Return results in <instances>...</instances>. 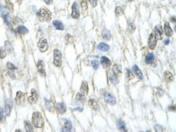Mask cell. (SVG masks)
I'll use <instances>...</instances> for the list:
<instances>
[{
	"mask_svg": "<svg viewBox=\"0 0 176 132\" xmlns=\"http://www.w3.org/2000/svg\"><path fill=\"white\" fill-rule=\"evenodd\" d=\"M61 132H63V131H61Z\"/></svg>",
	"mask_w": 176,
	"mask_h": 132,
	"instance_id": "cell-54",
	"label": "cell"
},
{
	"mask_svg": "<svg viewBox=\"0 0 176 132\" xmlns=\"http://www.w3.org/2000/svg\"><path fill=\"white\" fill-rule=\"evenodd\" d=\"M13 23L15 24H16V25H18V24H22V21L19 18H18V17H14V19H13Z\"/></svg>",
	"mask_w": 176,
	"mask_h": 132,
	"instance_id": "cell-45",
	"label": "cell"
},
{
	"mask_svg": "<svg viewBox=\"0 0 176 132\" xmlns=\"http://www.w3.org/2000/svg\"><path fill=\"white\" fill-rule=\"evenodd\" d=\"M164 32H165V35H166V36H171L173 34V32L172 29H171L170 26H169V24L168 22L165 23V24H164Z\"/></svg>",
	"mask_w": 176,
	"mask_h": 132,
	"instance_id": "cell-15",
	"label": "cell"
},
{
	"mask_svg": "<svg viewBox=\"0 0 176 132\" xmlns=\"http://www.w3.org/2000/svg\"><path fill=\"white\" fill-rule=\"evenodd\" d=\"M32 124L36 127V128H42L44 125V118L41 114L40 112H35L33 113L32 116Z\"/></svg>",
	"mask_w": 176,
	"mask_h": 132,
	"instance_id": "cell-1",
	"label": "cell"
},
{
	"mask_svg": "<svg viewBox=\"0 0 176 132\" xmlns=\"http://www.w3.org/2000/svg\"><path fill=\"white\" fill-rule=\"evenodd\" d=\"M16 31L18 33H19L20 34L25 35L28 33V30L25 27H24L23 25H19L17 28H16Z\"/></svg>",
	"mask_w": 176,
	"mask_h": 132,
	"instance_id": "cell-22",
	"label": "cell"
},
{
	"mask_svg": "<svg viewBox=\"0 0 176 132\" xmlns=\"http://www.w3.org/2000/svg\"><path fill=\"white\" fill-rule=\"evenodd\" d=\"M154 55H153L152 53H148L147 54L146 58H145V62L147 64H152V63L154 62Z\"/></svg>",
	"mask_w": 176,
	"mask_h": 132,
	"instance_id": "cell-27",
	"label": "cell"
},
{
	"mask_svg": "<svg viewBox=\"0 0 176 132\" xmlns=\"http://www.w3.org/2000/svg\"><path fill=\"white\" fill-rule=\"evenodd\" d=\"M169 43V39H166V40H165V42H164V44H165V45H167Z\"/></svg>",
	"mask_w": 176,
	"mask_h": 132,
	"instance_id": "cell-49",
	"label": "cell"
},
{
	"mask_svg": "<svg viewBox=\"0 0 176 132\" xmlns=\"http://www.w3.org/2000/svg\"><path fill=\"white\" fill-rule=\"evenodd\" d=\"M45 108L49 112H53V110H54L55 108V106L54 104L53 103V102L51 101V100H45Z\"/></svg>",
	"mask_w": 176,
	"mask_h": 132,
	"instance_id": "cell-21",
	"label": "cell"
},
{
	"mask_svg": "<svg viewBox=\"0 0 176 132\" xmlns=\"http://www.w3.org/2000/svg\"><path fill=\"white\" fill-rule=\"evenodd\" d=\"M28 102L30 104H35L38 100V93L34 89L31 90V95L28 98Z\"/></svg>",
	"mask_w": 176,
	"mask_h": 132,
	"instance_id": "cell-12",
	"label": "cell"
},
{
	"mask_svg": "<svg viewBox=\"0 0 176 132\" xmlns=\"http://www.w3.org/2000/svg\"><path fill=\"white\" fill-rule=\"evenodd\" d=\"M98 48L101 51L103 52H106L109 49V46L107 44H106L105 43H100V44L98 46Z\"/></svg>",
	"mask_w": 176,
	"mask_h": 132,
	"instance_id": "cell-30",
	"label": "cell"
},
{
	"mask_svg": "<svg viewBox=\"0 0 176 132\" xmlns=\"http://www.w3.org/2000/svg\"><path fill=\"white\" fill-rule=\"evenodd\" d=\"M101 64L104 67V68H108L109 66H110L111 65V61L109 58H107L105 56H102L100 59Z\"/></svg>",
	"mask_w": 176,
	"mask_h": 132,
	"instance_id": "cell-20",
	"label": "cell"
},
{
	"mask_svg": "<svg viewBox=\"0 0 176 132\" xmlns=\"http://www.w3.org/2000/svg\"><path fill=\"white\" fill-rule=\"evenodd\" d=\"M38 47L41 52H44L48 49V45L46 39L44 38H41L38 42Z\"/></svg>",
	"mask_w": 176,
	"mask_h": 132,
	"instance_id": "cell-4",
	"label": "cell"
},
{
	"mask_svg": "<svg viewBox=\"0 0 176 132\" xmlns=\"http://www.w3.org/2000/svg\"><path fill=\"white\" fill-rule=\"evenodd\" d=\"M80 91L81 92V93L83 94V95H88V83H86V81H83V82L82 83L81 85H80Z\"/></svg>",
	"mask_w": 176,
	"mask_h": 132,
	"instance_id": "cell-18",
	"label": "cell"
},
{
	"mask_svg": "<svg viewBox=\"0 0 176 132\" xmlns=\"http://www.w3.org/2000/svg\"><path fill=\"white\" fill-rule=\"evenodd\" d=\"M5 48L6 52H7L8 53H11V52H12V50H13V48H12L11 44L10 43L8 40H7L5 42Z\"/></svg>",
	"mask_w": 176,
	"mask_h": 132,
	"instance_id": "cell-33",
	"label": "cell"
},
{
	"mask_svg": "<svg viewBox=\"0 0 176 132\" xmlns=\"http://www.w3.org/2000/svg\"><path fill=\"white\" fill-rule=\"evenodd\" d=\"M102 36L103 38L106 40H110L111 38L110 32H109L108 30H107V29H104V30L102 31Z\"/></svg>",
	"mask_w": 176,
	"mask_h": 132,
	"instance_id": "cell-28",
	"label": "cell"
},
{
	"mask_svg": "<svg viewBox=\"0 0 176 132\" xmlns=\"http://www.w3.org/2000/svg\"><path fill=\"white\" fill-rule=\"evenodd\" d=\"M129 1H132V0H129Z\"/></svg>",
	"mask_w": 176,
	"mask_h": 132,
	"instance_id": "cell-53",
	"label": "cell"
},
{
	"mask_svg": "<svg viewBox=\"0 0 176 132\" xmlns=\"http://www.w3.org/2000/svg\"><path fill=\"white\" fill-rule=\"evenodd\" d=\"M80 6H81L82 9L83 11H85L88 9V4L87 0H80Z\"/></svg>",
	"mask_w": 176,
	"mask_h": 132,
	"instance_id": "cell-32",
	"label": "cell"
},
{
	"mask_svg": "<svg viewBox=\"0 0 176 132\" xmlns=\"http://www.w3.org/2000/svg\"><path fill=\"white\" fill-rule=\"evenodd\" d=\"M117 125L119 129L122 132H127V129L126 127V125L125 124V122L121 120V119H118L117 120Z\"/></svg>",
	"mask_w": 176,
	"mask_h": 132,
	"instance_id": "cell-14",
	"label": "cell"
},
{
	"mask_svg": "<svg viewBox=\"0 0 176 132\" xmlns=\"http://www.w3.org/2000/svg\"><path fill=\"white\" fill-rule=\"evenodd\" d=\"M63 132H71L72 131V124L71 121L67 119L63 120V125L61 129Z\"/></svg>",
	"mask_w": 176,
	"mask_h": 132,
	"instance_id": "cell-9",
	"label": "cell"
},
{
	"mask_svg": "<svg viewBox=\"0 0 176 132\" xmlns=\"http://www.w3.org/2000/svg\"><path fill=\"white\" fill-rule=\"evenodd\" d=\"M112 72L117 76L118 74H120V73H121V67H120L119 66H117V65H115V66H113V68Z\"/></svg>",
	"mask_w": 176,
	"mask_h": 132,
	"instance_id": "cell-34",
	"label": "cell"
},
{
	"mask_svg": "<svg viewBox=\"0 0 176 132\" xmlns=\"http://www.w3.org/2000/svg\"><path fill=\"white\" fill-rule=\"evenodd\" d=\"M132 71H133L134 73L136 75V77H137L138 79H143V75H142L141 71L138 69L136 65H134V66L132 67Z\"/></svg>",
	"mask_w": 176,
	"mask_h": 132,
	"instance_id": "cell-19",
	"label": "cell"
},
{
	"mask_svg": "<svg viewBox=\"0 0 176 132\" xmlns=\"http://www.w3.org/2000/svg\"><path fill=\"white\" fill-rule=\"evenodd\" d=\"M6 3V7L8 8V9L11 12L13 11V5L11 3V2L10 1V0H5Z\"/></svg>",
	"mask_w": 176,
	"mask_h": 132,
	"instance_id": "cell-35",
	"label": "cell"
},
{
	"mask_svg": "<svg viewBox=\"0 0 176 132\" xmlns=\"http://www.w3.org/2000/svg\"><path fill=\"white\" fill-rule=\"evenodd\" d=\"M154 36L157 40H161L163 38V31L161 25H157L154 27Z\"/></svg>",
	"mask_w": 176,
	"mask_h": 132,
	"instance_id": "cell-7",
	"label": "cell"
},
{
	"mask_svg": "<svg viewBox=\"0 0 176 132\" xmlns=\"http://www.w3.org/2000/svg\"><path fill=\"white\" fill-rule=\"evenodd\" d=\"M127 29H128V32H129L130 33H132L134 31L135 27H134V25L133 23H129V25H128Z\"/></svg>",
	"mask_w": 176,
	"mask_h": 132,
	"instance_id": "cell-38",
	"label": "cell"
},
{
	"mask_svg": "<svg viewBox=\"0 0 176 132\" xmlns=\"http://www.w3.org/2000/svg\"><path fill=\"white\" fill-rule=\"evenodd\" d=\"M0 13H1V15L5 14V13H7L5 11V8L4 7V6L2 5L0 6Z\"/></svg>",
	"mask_w": 176,
	"mask_h": 132,
	"instance_id": "cell-46",
	"label": "cell"
},
{
	"mask_svg": "<svg viewBox=\"0 0 176 132\" xmlns=\"http://www.w3.org/2000/svg\"><path fill=\"white\" fill-rule=\"evenodd\" d=\"M57 111L59 114H63L66 112V106L63 102H59L56 106Z\"/></svg>",
	"mask_w": 176,
	"mask_h": 132,
	"instance_id": "cell-16",
	"label": "cell"
},
{
	"mask_svg": "<svg viewBox=\"0 0 176 132\" xmlns=\"http://www.w3.org/2000/svg\"><path fill=\"white\" fill-rule=\"evenodd\" d=\"M76 99L82 103H84L86 102V97L84 95L82 94L81 93H78L76 96Z\"/></svg>",
	"mask_w": 176,
	"mask_h": 132,
	"instance_id": "cell-29",
	"label": "cell"
},
{
	"mask_svg": "<svg viewBox=\"0 0 176 132\" xmlns=\"http://www.w3.org/2000/svg\"><path fill=\"white\" fill-rule=\"evenodd\" d=\"M109 79L110 81L113 84H117L118 83V79H117V76L116 75L113 73L112 71L109 73Z\"/></svg>",
	"mask_w": 176,
	"mask_h": 132,
	"instance_id": "cell-25",
	"label": "cell"
},
{
	"mask_svg": "<svg viewBox=\"0 0 176 132\" xmlns=\"http://www.w3.org/2000/svg\"><path fill=\"white\" fill-rule=\"evenodd\" d=\"M65 40L68 42H69V43H73V41H74L73 37L72 36L71 34H67V35H66V36H65Z\"/></svg>",
	"mask_w": 176,
	"mask_h": 132,
	"instance_id": "cell-40",
	"label": "cell"
},
{
	"mask_svg": "<svg viewBox=\"0 0 176 132\" xmlns=\"http://www.w3.org/2000/svg\"><path fill=\"white\" fill-rule=\"evenodd\" d=\"M89 1L92 7H96L97 5V0H89Z\"/></svg>",
	"mask_w": 176,
	"mask_h": 132,
	"instance_id": "cell-47",
	"label": "cell"
},
{
	"mask_svg": "<svg viewBox=\"0 0 176 132\" xmlns=\"http://www.w3.org/2000/svg\"><path fill=\"white\" fill-rule=\"evenodd\" d=\"M115 13L117 15H121L123 13V10L121 7H116L115 8Z\"/></svg>",
	"mask_w": 176,
	"mask_h": 132,
	"instance_id": "cell-41",
	"label": "cell"
},
{
	"mask_svg": "<svg viewBox=\"0 0 176 132\" xmlns=\"http://www.w3.org/2000/svg\"><path fill=\"white\" fill-rule=\"evenodd\" d=\"M24 127H25L26 132H34L33 127L29 121H24Z\"/></svg>",
	"mask_w": 176,
	"mask_h": 132,
	"instance_id": "cell-31",
	"label": "cell"
},
{
	"mask_svg": "<svg viewBox=\"0 0 176 132\" xmlns=\"http://www.w3.org/2000/svg\"><path fill=\"white\" fill-rule=\"evenodd\" d=\"M44 1L47 5H49V4H51L53 3V0H44Z\"/></svg>",
	"mask_w": 176,
	"mask_h": 132,
	"instance_id": "cell-48",
	"label": "cell"
},
{
	"mask_svg": "<svg viewBox=\"0 0 176 132\" xmlns=\"http://www.w3.org/2000/svg\"><path fill=\"white\" fill-rule=\"evenodd\" d=\"M133 77L134 75L131 71L129 70H126V78H127V81H130L131 79L133 78Z\"/></svg>",
	"mask_w": 176,
	"mask_h": 132,
	"instance_id": "cell-36",
	"label": "cell"
},
{
	"mask_svg": "<svg viewBox=\"0 0 176 132\" xmlns=\"http://www.w3.org/2000/svg\"><path fill=\"white\" fill-rule=\"evenodd\" d=\"M7 67L9 70V72H14L16 70V67L11 62H7Z\"/></svg>",
	"mask_w": 176,
	"mask_h": 132,
	"instance_id": "cell-37",
	"label": "cell"
},
{
	"mask_svg": "<svg viewBox=\"0 0 176 132\" xmlns=\"http://www.w3.org/2000/svg\"><path fill=\"white\" fill-rule=\"evenodd\" d=\"M104 100L105 102L108 103L111 105H114L116 102V100H115V98H114L112 95H111L110 93H105L104 95Z\"/></svg>",
	"mask_w": 176,
	"mask_h": 132,
	"instance_id": "cell-10",
	"label": "cell"
},
{
	"mask_svg": "<svg viewBox=\"0 0 176 132\" xmlns=\"http://www.w3.org/2000/svg\"><path fill=\"white\" fill-rule=\"evenodd\" d=\"M37 17L41 22L49 21L51 19V13L46 7H43L39 10L38 13H37Z\"/></svg>",
	"mask_w": 176,
	"mask_h": 132,
	"instance_id": "cell-2",
	"label": "cell"
},
{
	"mask_svg": "<svg viewBox=\"0 0 176 132\" xmlns=\"http://www.w3.org/2000/svg\"><path fill=\"white\" fill-rule=\"evenodd\" d=\"M163 76H164L165 80L167 82H171V81H173V76L172 73L168 72V71H166V72H164Z\"/></svg>",
	"mask_w": 176,
	"mask_h": 132,
	"instance_id": "cell-24",
	"label": "cell"
},
{
	"mask_svg": "<svg viewBox=\"0 0 176 132\" xmlns=\"http://www.w3.org/2000/svg\"><path fill=\"white\" fill-rule=\"evenodd\" d=\"M80 16V10L78 3L74 1L72 5V13L71 17L73 19H78Z\"/></svg>",
	"mask_w": 176,
	"mask_h": 132,
	"instance_id": "cell-5",
	"label": "cell"
},
{
	"mask_svg": "<svg viewBox=\"0 0 176 132\" xmlns=\"http://www.w3.org/2000/svg\"><path fill=\"white\" fill-rule=\"evenodd\" d=\"M5 120V117L4 115L3 110L1 108H0V122L3 123Z\"/></svg>",
	"mask_w": 176,
	"mask_h": 132,
	"instance_id": "cell-39",
	"label": "cell"
},
{
	"mask_svg": "<svg viewBox=\"0 0 176 132\" xmlns=\"http://www.w3.org/2000/svg\"><path fill=\"white\" fill-rule=\"evenodd\" d=\"M171 20H172V21L174 22L175 21V17H172V18H171Z\"/></svg>",
	"mask_w": 176,
	"mask_h": 132,
	"instance_id": "cell-50",
	"label": "cell"
},
{
	"mask_svg": "<svg viewBox=\"0 0 176 132\" xmlns=\"http://www.w3.org/2000/svg\"><path fill=\"white\" fill-rule=\"evenodd\" d=\"M2 17H3L4 22L7 25V26H10L11 24V17H10L9 14L8 13H6L5 14L1 15Z\"/></svg>",
	"mask_w": 176,
	"mask_h": 132,
	"instance_id": "cell-23",
	"label": "cell"
},
{
	"mask_svg": "<svg viewBox=\"0 0 176 132\" xmlns=\"http://www.w3.org/2000/svg\"><path fill=\"white\" fill-rule=\"evenodd\" d=\"M15 132H22L20 130H19V129H16V130L15 131Z\"/></svg>",
	"mask_w": 176,
	"mask_h": 132,
	"instance_id": "cell-51",
	"label": "cell"
},
{
	"mask_svg": "<svg viewBox=\"0 0 176 132\" xmlns=\"http://www.w3.org/2000/svg\"><path fill=\"white\" fill-rule=\"evenodd\" d=\"M37 69H38V72L40 73V75L42 77L45 76V66L42 60H39L37 63Z\"/></svg>",
	"mask_w": 176,
	"mask_h": 132,
	"instance_id": "cell-11",
	"label": "cell"
},
{
	"mask_svg": "<svg viewBox=\"0 0 176 132\" xmlns=\"http://www.w3.org/2000/svg\"><path fill=\"white\" fill-rule=\"evenodd\" d=\"M53 26L55 27V28L57 29V30L63 31L64 29V26H63V23H62L61 22L59 21H57V20L54 21L53 22Z\"/></svg>",
	"mask_w": 176,
	"mask_h": 132,
	"instance_id": "cell-26",
	"label": "cell"
},
{
	"mask_svg": "<svg viewBox=\"0 0 176 132\" xmlns=\"http://www.w3.org/2000/svg\"><path fill=\"white\" fill-rule=\"evenodd\" d=\"M13 107V103L11 100H7L5 103V112L7 116H9L11 114V112Z\"/></svg>",
	"mask_w": 176,
	"mask_h": 132,
	"instance_id": "cell-13",
	"label": "cell"
},
{
	"mask_svg": "<svg viewBox=\"0 0 176 132\" xmlns=\"http://www.w3.org/2000/svg\"><path fill=\"white\" fill-rule=\"evenodd\" d=\"M53 64L56 67H60L62 64V56L59 50H55L53 52Z\"/></svg>",
	"mask_w": 176,
	"mask_h": 132,
	"instance_id": "cell-3",
	"label": "cell"
},
{
	"mask_svg": "<svg viewBox=\"0 0 176 132\" xmlns=\"http://www.w3.org/2000/svg\"><path fill=\"white\" fill-rule=\"evenodd\" d=\"M92 65L93 68H94V70H97V69L98 68L99 63L97 60H93L92 61Z\"/></svg>",
	"mask_w": 176,
	"mask_h": 132,
	"instance_id": "cell-44",
	"label": "cell"
},
{
	"mask_svg": "<svg viewBox=\"0 0 176 132\" xmlns=\"http://www.w3.org/2000/svg\"><path fill=\"white\" fill-rule=\"evenodd\" d=\"M24 100H25V98H24V93L22 91H18L16 93V97H15V102L16 104L17 105H21L24 102Z\"/></svg>",
	"mask_w": 176,
	"mask_h": 132,
	"instance_id": "cell-6",
	"label": "cell"
},
{
	"mask_svg": "<svg viewBox=\"0 0 176 132\" xmlns=\"http://www.w3.org/2000/svg\"><path fill=\"white\" fill-rule=\"evenodd\" d=\"M146 132H150V131H147Z\"/></svg>",
	"mask_w": 176,
	"mask_h": 132,
	"instance_id": "cell-52",
	"label": "cell"
},
{
	"mask_svg": "<svg viewBox=\"0 0 176 132\" xmlns=\"http://www.w3.org/2000/svg\"><path fill=\"white\" fill-rule=\"evenodd\" d=\"M154 129H155V131H156V132H163L162 127L158 124H156L154 125Z\"/></svg>",
	"mask_w": 176,
	"mask_h": 132,
	"instance_id": "cell-43",
	"label": "cell"
},
{
	"mask_svg": "<svg viewBox=\"0 0 176 132\" xmlns=\"http://www.w3.org/2000/svg\"><path fill=\"white\" fill-rule=\"evenodd\" d=\"M156 44H157V40L156 38H155L154 34H150V36H149L148 39V47L151 50H154L155 49V48L156 46Z\"/></svg>",
	"mask_w": 176,
	"mask_h": 132,
	"instance_id": "cell-8",
	"label": "cell"
},
{
	"mask_svg": "<svg viewBox=\"0 0 176 132\" xmlns=\"http://www.w3.org/2000/svg\"><path fill=\"white\" fill-rule=\"evenodd\" d=\"M6 56V51L5 50H3V48L0 47V58L3 59Z\"/></svg>",
	"mask_w": 176,
	"mask_h": 132,
	"instance_id": "cell-42",
	"label": "cell"
},
{
	"mask_svg": "<svg viewBox=\"0 0 176 132\" xmlns=\"http://www.w3.org/2000/svg\"><path fill=\"white\" fill-rule=\"evenodd\" d=\"M88 104L91 108L96 111L100 110V106H99L98 102L94 99H90L88 101Z\"/></svg>",
	"mask_w": 176,
	"mask_h": 132,
	"instance_id": "cell-17",
	"label": "cell"
}]
</instances>
